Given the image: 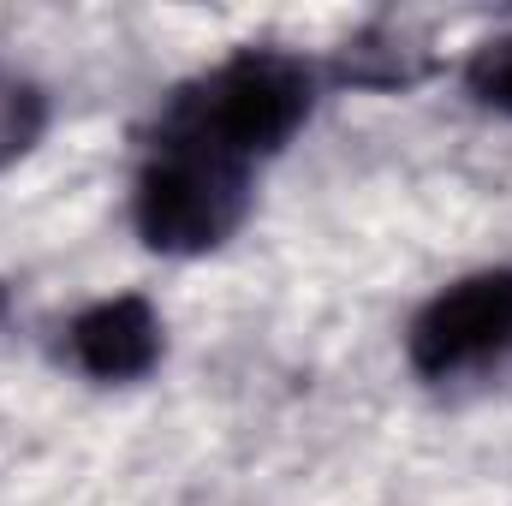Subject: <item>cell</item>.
Segmentation results:
<instances>
[{
    "label": "cell",
    "instance_id": "cell-1",
    "mask_svg": "<svg viewBox=\"0 0 512 506\" xmlns=\"http://www.w3.org/2000/svg\"><path fill=\"white\" fill-rule=\"evenodd\" d=\"M310 108H316V66L304 54L233 48L227 60L203 66L191 84L167 96L155 131L197 143L209 155H227L239 167H256L304 131Z\"/></svg>",
    "mask_w": 512,
    "mask_h": 506
},
{
    "label": "cell",
    "instance_id": "cell-3",
    "mask_svg": "<svg viewBox=\"0 0 512 506\" xmlns=\"http://www.w3.org/2000/svg\"><path fill=\"white\" fill-rule=\"evenodd\" d=\"M405 364L423 381H465L512 364V268H477L441 286L405 328Z\"/></svg>",
    "mask_w": 512,
    "mask_h": 506
},
{
    "label": "cell",
    "instance_id": "cell-7",
    "mask_svg": "<svg viewBox=\"0 0 512 506\" xmlns=\"http://www.w3.org/2000/svg\"><path fill=\"white\" fill-rule=\"evenodd\" d=\"M0 316H6V286H0Z\"/></svg>",
    "mask_w": 512,
    "mask_h": 506
},
{
    "label": "cell",
    "instance_id": "cell-6",
    "mask_svg": "<svg viewBox=\"0 0 512 506\" xmlns=\"http://www.w3.org/2000/svg\"><path fill=\"white\" fill-rule=\"evenodd\" d=\"M465 90H471L483 108H495V114L512 120V30H501V36H489V42L471 48V60H465Z\"/></svg>",
    "mask_w": 512,
    "mask_h": 506
},
{
    "label": "cell",
    "instance_id": "cell-5",
    "mask_svg": "<svg viewBox=\"0 0 512 506\" xmlns=\"http://www.w3.org/2000/svg\"><path fill=\"white\" fill-rule=\"evenodd\" d=\"M42 126H48V102H42V90L24 84V78H6V72H0V167L18 161L24 149H36Z\"/></svg>",
    "mask_w": 512,
    "mask_h": 506
},
{
    "label": "cell",
    "instance_id": "cell-2",
    "mask_svg": "<svg viewBox=\"0 0 512 506\" xmlns=\"http://www.w3.org/2000/svg\"><path fill=\"white\" fill-rule=\"evenodd\" d=\"M251 215V167L209 155L179 137H149L137 185H131V227L161 256L221 251Z\"/></svg>",
    "mask_w": 512,
    "mask_h": 506
},
{
    "label": "cell",
    "instance_id": "cell-4",
    "mask_svg": "<svg viewBox=\"0 0 512 506\" xmlns=\"http://www.w3.org/2000/svg\"><path fill=\"white\" fill-rule=\"evenodd\" d=\"M60 352L78 376L102 381V387H126L167 358V322L143 292H108L66 322Z\"/></svg>",
    "mask_w": 512,
    "mask_h": 506
}]
</instances>
